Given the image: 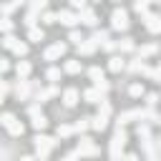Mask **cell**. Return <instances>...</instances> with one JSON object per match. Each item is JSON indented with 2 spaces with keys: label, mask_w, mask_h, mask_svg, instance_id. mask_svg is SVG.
Returning <instances> with one entry per match:
<instances>
[{
  "label": "cell",
  "mask_w": 161,
  "mask_h": 161,
  "mask_svg": "<svg viewBox=\"0 0 161 161\" xmlns=\"http://www.w3.org/2000/svg\"><path fill=\"white\" fill-rule=\"evenodd\" d=\"M78 20H80L83 25H88V28H96V25H98V18H96V10H93V8H83V10L78 13Z\"/></svg>",
  "instance_id": "10"
},
{
  "label": "cell",
  "mask_w": 161,
  "mask_h": 161,
  "mask_svg": "<svg viewBox=\"0 0 161 161\" xmlns=\"http://www.w3.org/2000/svg\"><path fill=\"white\" fill-rule=\"evenodd\" d=\"M156 50H158V48H156L153 43H148V45H141V48H138V58L143 60V58H148V55H153Z\"/></svg>",
  "instance_id": "21"
},
{
  "label": "cell",
  "mask_w": 161,
  "mask_h": 161,
  "mask_svg": "<svg viewBox=\"0 0 161 161\" xmlns=\"http://www.w3.org/2000/svg\"><path fill=\"white\" fill-rule=\"evenodd\" d=\"M40 23L53 25V23H58V15H55V13H50V10H43V13H40Z\"/></svg>",
  "instance_id": "24"
},
{
  "label": "cell",
  "mask_w": 161,
  "mask_h": 161,
  "mask_svg": "<svg viewBox=\"0 0 161 161\" xmlns=\"http://www.w3.org/2000/svg\"><path fill=\"white\" fill-rule=\"evenodd\" d=\"M98 116H106V118L111 116V103L108 101H101L98 103Z\"/></svg>",
  "instance_id": "39"
},
{
  "label": "cell",
  "mask_w": 161,
  "mask_h": 161,
  "mask_svg": "<svg viewBox=\"0 0 161 161\" xmlns=\"http://www.w3.org/2000/svg\"><path fill=\"white\" fill-rule=\"evenodd\" d=\"M143 25H146L148 33H161V15L146 13V15H143Z\"/></svg>",
  "instance_id": "9"
},
{
  "label": "cell",
  "mask_w": 161,
  "mask_h": 161,
  "mask_svg": "<svg viewBox=\"0 0 161 161\" xmlns=\"http://www.w3.org/2000/svg\"><path fill=\"white\" fill-rule=\"evenodd\" d=\"M106 126H108V118H106V116H98V113H96V116L91 118V128H96V131H103Z\"/></svg>",
  "instance_id": "18"
},
{
  "label": "cell",
  "mask_w": 161,
  "mask_h": 161,
  "mask_svg": "<svg viewBox=\"0 0 161 161\" xmlns=\"http://www.w3.org/2000/svg\"><path fill=\"white\" fill-rule=\"evenodd\" d=\"M123 68H126V63H123L121 55H111V58H108V70H111V73H121Z\"/></svg>",
  "instance_id": "14"
},
{
  "label": "cell",
  "mask_w": 161,
  "mask_h": 161,
  "mask_svg": "<svg viewBox=\"0 0 161 161\" xmlns=\"http://www.w3.org/2000/svg\"><path fill=\"white\" fill-rule=\"evenodd\" d=\"M60 161H78V153H75V151H73V153H68V156H63V158H60Z\"/></svg>",
  "instance_id": "50"
},
{
  "label": "cell",
  "mask_w": 161,
  "mask_h": 161,
  "mask_svg": "<svg viewBox=\"0 0 161 161\" xmlns=\"http://www.w3.org/2000/svg\"><path fill=\"white\" fill-rule=\"evenodd\" d=\"M63 70H65V73H70V75H75V73H80V60H65V65H63Z\"/></svg>",
  "instance_id": "22"
},
{
  "label": "cell",
  "mask_w": 161,
  "mask_h": 161,
  "mask_svg": "<svg viewBox=\"0 0 161 161\" xmlns=\"http://www.w3.org/2000/svg\"><path fill=\"white\" fill-rule=\"evenodd\" d=\"M93 3H101V0H93Z\"/></svg>",
  "instance_id": "58"
},
{
  "label": "cell",
  "mask_w": 161,
  "mask_h": 161,
  "mask_svg": "<svg viewBox=\"0 0 161 161\" xmlns=\"http://www.w3.org/2000/svg\"><path fill=\"white\" fill-rule=\"evenodd\" d=\"M96 48H98V45H96L91 38H86V40L78 45V53H80V55H91V53H96Z\"/></svg>",
  "instance_id": "16"
},
{
  "label": "cell",
  "mask_w": 161,
  "mask_h": 161,
  "mask_svg": "<svg viewBox=\"0 0 161 161\" xmlns=\"http://www.w3.org/2000/svg\"><path fill=\"white\" fill-rule=\"evenodd\" d=\"M45 78H48L50 83H58V80H60V68H48V70H45Z\"/></svg>",
  "instance_id": "32"
},
{
  "label": "cell",
  "mask_w": 161,
  "mask_h": 161,
  "mask_svg": "<svg viewBox=\"0 0 161 161\" xmlns=\"http://www.w3.org/2000/svg\"><path fill=\"white\" fill-rule=\"evenodd\" d=\"M28 116H30V118L40 116V103H30V106H28Z\"/></svg>",
  "instance_id": "42"
},
{
  "label": "cell",
  "mask_w": 161,
  "mask_h": 161,
  "mask_svg": "<svg viewBox=\"0 0 161 161\" xmlns=\"http://www.w3.org/2000/svg\"><path fill=\"white\" fill-rule=\"evenodd\" d=\"M55 15H58V20H60L63 25H68L70 30H73V28L80 23V20H78V13H75V10H70V8H65V10H58Z\"/></svg>",
  "instance_id": "6"
},
{
  "label": "cell",
  "mask_w": 161,
  "mask_h": 161,
  "mask_svg": "<svg viewBox=\"0 0 161 161\" xmlns=\"http://www.w3.org/2000/svg\"><path fill=\"white\" fill-rule=\"evenodd\" d=\"M78 96H80L78 88H65V91H63V103H65L68 108H73V106L78 103Z\"/></svg>",
  "instance_id": "13"
},
{
  "label": "cell",
  "mask_w": 161,
  "mask_h": 161,
  "mask_svg": "<svg viewBox=\"0 0 161 161\" xmlns=\"http://www.w3.org/2000/svg\"><path fill=\"white\" fill-rule=\"evenodd\" d=\"M143 3H158V0H143Z\"/></svg>",
  "instance_id": "57"
},
{
  "label": "cell",
  "mask_w": 161,
  "mask_h": 161,
  "mask_svg": "<svg viewBox=\"0 0 161 161\" xmlns=\"http://www.w3.org/2000/svg\"><path fill=\"white\" fill-rule=\"evenodd\" d=\"M5 70H10V63H8V58H0V75H3Z\"/></svg>",
  "instance_id": "49"
},
{
  "label": "cell",
  "mask_w": 161,
  "mask_h": 161,
  "mask_svg": "<svg viewBox=\"0 0 161 161\" xmlns=\"http://www.w3.org/2000/svg\"><path fill=\"white\" fill-rule=\"evenodd\" d=\"M8 91H13V88H10V83H8V80H5V78H3V75H0V93H3V96H5V93H8Z\"/></svg>",
  "instance_id": "47"
},
{
  "label": "cell",
  "mask_w": 161,
  "mask_h": 161,
  "mask_svg": "<svg viewBox=\"0 0 161 161\" xmlns=\"http://www.w3.org/2000/svg\"><path fill=\"white\" fill-rule=\"evenodd\" d=\"M38 20H40V15H38V13H33V10H28L23 23H25V28H35V23H38Z\"/></svg>",
  "instance_id": "25"
},
{
  "label": "cell",
  "mask_w": 161,
  "mask_h": 161,
  "mask_svg": "<svg viewBox=\"0 0 161 161\" xmlns=\"http://www.w3.org/2000/svg\"><path fill=\"white\" fill-rule=\"evenodd\" d=\"M30 123H33V128H35V131H43V128L48 126V118H45V116L40 113V116H35V118H30Z\"/></svg>",
  "instance_id": "28"
},
{
  "label": "cell",
  "mask_w": 161,
  "mask_h": 161,
  "mask_svg": "<svg viewBox=\"0 0 161 161\" xmlns=\"http://www.w3.org/2000/svg\"><path fill=\"white\" fill-rule=\"evenodd\" d=\"M121 161H138V156L136 153H126V156H121Z\"/></svg>",
  "instance_id": "51"
},
{
  "label": "cell",
  "mask_w": 161,
  "mask_h": 161,
  "mask_svg": "<svg viewBox=\"0 0 161 161\" xmlns=\"http://www.w3.org/2000/svg\"><path fill=\"white\" fill-rule=\"evenodd\" d=\"M158 3H161V0H158Z\"/></svg>",
  "instance_id": "59"
},
{
  "label": "cell",
  "mask_w": 161,
  "mask_h": 161,
  "mask_svg": "<svg viewBox=\"0 0 161 161\" xmlns=\"http://www.w3.org/2000/svg\"><path fill=\"white\" fill-rule=\"evenodd\" d=\"M28 5H30V10H33V13H38V15H40V13L48 8V0H28Z\"/></svg>",
  "instance_id": "23"
},
{
  "label": "cell",
  "mask_w": 161,
  "mask_h": 161,
  "mask_svg": "<svg viewBox=\"0 0 161 161\" xmlns=\"http://www.w3.org/2000/svg\"><path fill=\"white\" fill-rule=\"evenodd\" d=\"M68 40H73L75 45H80L86 38H83V33H80V30H75V28H73V30H70V35H68Z\"/></svg>",
  "instance_id": "37"
},
{
  "label": "cell",
  "mask_w": 161,
  "mask_h": 161,
  "mask_svg": "<svg viewBox=\"0 0 161 161\" xmlns=\"http://www.w3.org/2000/svg\"><path fill=\"white\" fill-rule=\"evenodd\" d=\"M13 28H15V23L10 20V18H0V30L8 35V33H13Z\"/></svg>",
  "instance_id": "34"
},
{
  "label": "cell",
  "mask_w": 161,
  "mask_h": 161,
  "mask_svg": "<svg viewBox=\"0 0 161 161\" xmlns=\"http://www.w3.org/2000/svg\"><path fill=\"white\" fill-rule=\"evenodd\" d=\"M138 73H143L148 80H156V68H151V65H146V63L141 65V70H138Z\"/></svg>",
  "instance_id": "36"
},
{
  "label": "cell",
  "mask_w": 161,
  "mask_h": 161,
  "mask_svg": "<svg viewBox=\"0 0 161 161\" xmlns=\"http://www.w3.org/2000/svg\"><path fill=\"white\" fill-rule=\"evenodd\" d=\"M33 141H35V148H45V151L55 148V143H58V141H55L53 136H45V133H38V136H35Z\"/></svg>",
  "instance_id": "11"
},
{
  "label": "cell",
  "mask_w": 161,
  "mask_h": 161,
  "mask_svg": "<svg viewBox=\"0 0 161 161\" xmlns=\"http://www.w3.org/2000/svg\"><path fill=\"white\" fill-rule=\"evenodd\" d=\"M28 40L40 43V40H43V30H40V28H28Z\"/></svg>",
  "instance_id": "31"
},
{
  "label": "cell",
  "mask_w": 161,
  "mask_h": 161,
  "mask_svg": "<svg viewBox=\"0 0 161 161\" xmlns=\"http://www.w3.org/2000/svg\"><path fill=\"white\" fill-rule=\"evenodd\" d=\"M101 48H103L106 53H113V50H116V43H113V40H106V43H103Z\"/></svg>",
  "instance_id": "48"
},
{
  "label": "cell",
  "mask_w": 161,
  "mask_h": 161,
  "mask_svg": "<svg viewBox=\"0 0 161 161\" xmlns=\"http://www.w3.org/2000/svg\"><path fill=\"white\" fill-rule=\"evenodd\" d=\"M156 123H158V126H161V113H158V121H156Z\"/></svg>",
  "instance_id": "55"
},
{
  "label": "cell",
  "mask_w": 161,
  "mask_h": 161,
  "mask_svg": "<svg viewBox=\"0 0 161 161\" xmlns=\"http://www.w3.org/2000/svg\"><path fill=\"white\" fill-rule=\"evenodd\" d=\"M136 133H138V138H141V148H143V153H146V158L148 161H161L158 158V153H156V146H153V136H151V128H148V123H138V128H136Z\"/></svg>",
  "instance_id": "1"
},
{
  "label": "cell",
  "mask_w": 161,
  "mask_h": 161,
  "mask_svg": "<svg viewBox=\"0 0 161 161\" xmlns=\"http://www.w3.org/2000/svg\"><path fill=\"white\" fill-rule=\"evenodd\" d=\"M83 8H88V0H70V10H83Z\"/></svg>",
  "instance_id": "41"
},
{
  "label": "cell",
  "mask_w": 161,
  "mask_h": 161,
  "mask_svg": "<svg viewBox=\"0 0 161 161\" xmlns=\"http://www.w3.org/2000/svg\"><path fill=\"white\" fill-rule=\"evenodd\" d=\"M10 3H13V8H20V5H25L28 0H10Z\"/></svg>",
  "instance_id": "52"
},
{
  "label": "cell",
  "mask_w": 161,
  "mask_h": 161,
  "mask_svg": "<svg viewBox=\"0 0 161 161\" xmlns=\"http://www.w3.org/2000/svg\"><path fill=\"white\" fill-rule=\"evenodd\" d=\"M141 65H143V60H141V58H136V60H131V63H128V70L138 73V70H141Z\"/></svg>",
  "instance_id": "45"
},
{
  "label": "cell",
  "mask_w": 161,
  "mask_h": 161,
  "mask_svg": "<svg viewBox=\"0 0 161 161\" xmlns=\"http://www.w3.org/2000/svg\"><path fill=\"white\" fill-rule=\"evenodd\" d=\"M55 133H58L60 138H68V136L73 133V126H68V123H60V126L55 128Z\"/></svg>",
  "instance_id": "33"
},
{
  "label": "cell",
  "mask_w": 161,
  "mask_h": 161,
  "mask_svg": "<svg viewBox=\"0 0 161 161\" xmlns=\"http://www.w3.org/2000/svg\"><path fill=\"white\" fill-rule=\"evenodd\" d=\"M133 10H136V13L143 18V15L148 13V3H143V0H136V3H133Z\"/></svg>",
  "instance_id": "35"
},
{
  "label": "cell",
  "mask_w": 161,
  "mask_h": 161,
  "mask_svg": "<svg viewBox=\"0 0 161 161\" xmlns=\"http://www.w3.org/2000/svg\"><path fill=\"white\" fill-rule=\"evenodd\" d=\"M0 123L8 128L10 136H23V123H20L13 113H3V116H0Z\"/></svg>",
  "instance_id": "4"
},
{
  "label": "cell",
  "mask_w": 161,
  "mask_h": 161,
  "mask_svg": "<svg viewBox=\"0 0 161 161\" xmlns=\"http://www.w3.org/2000/svg\"><path fill=\"white\" fill-rule=\"evenodd\" d=\"M156 103H158V96H156V93H146V106H151V108H153Z\"/></svg>",
  "instance_id": "46"
},
{
  "label": "cell",
  "mask_w": 161,
  "mask_h": 161,
  "mask_svg": "<svg viewBox=\"0 0 161 161\" xmlns=\"http://www.w3.org/2000/svg\"><path fill=\"white\" fill-rule=\"evenodd\" d=\"M15 40H18V38H15L13 33H8V35L3 38V45H5V48H13V45H15Z\"/></svg>",
  "instance_id": "44"
},
{
  "label": "cell",
  "mask_w": 161,
  "mask_h": 161,
  "mask_svg": "<svg viewBox=\"0 0 161 161\" xmlns=\"http://www.w3.org/2000/svg\"><path fill=\"white\" fill-rule=\"evenodd\" d=\"M126 141H128L126 131H123L121 126H116V133H113V138H111V146H108L111 161H121V156H123V148H126Z\"/></svg>",
  "instance_id": "2"
},
{
  "label": "cell",
  "mask_w": 161,
  "mask_h": 161,
  "mask_svg": "<svg viewBox=\"0 0 161 161\" xmlns=\"http://www.w3.org/2000/svg\"><path fill=\"white\" fill-rule=\"evenodd\" d=\"M3 101H5V96H3V93H0V103H3Z\"/></svg>",
  "instance_id": "56"
},
{
  "label": "cell",
  "mask_w": 161,
  "mask_h": 161,
  "mask_svg": "<svg viewBox=\"0 0 161 161\" xmlns=\"http://www.w3.org/2000/svg\"><path fill=\"white\" fill-rule=\"evenodd\" d=\"M30 70H33V65H30L28 60H18V65H15L18 78H28V75H30Z\"/></svg>",
  "instance_id": "17"
},
{
  "label": "cell",
  "mask_w": 161,
  "mask_h": 161,
  "mask_svg": "<svg viewBox=\"0 0 161 161\" xmlns=\"http://www.w3.org/2000/svg\"><path fill=\"white\" fill-rule=\"evenodd\" d=\"M128 96H133V98H138V96H143V86H141V83H133V86L128 88Z\"/></svg>",
  "instance_id": "40"
},
{
  "label": "cell",
  "mask_w": 161,
  "mask_h": 161,
  "mask_svg": "<svg viewBox=\"0 0 161 161\" xmlns=\"http://www.w3.org/2000/svg\"><path fill=\"white\" fill-rule=\"evenodd\" d=\"M10 50H13L15 55H20V58H23V55L28 53V43H23V40H15V45H13Z\"/></svg>",
  "instance_id": "29"
},
{
  "label": "cell",
  "mask_w": 161,
  "mask_h": 161,
  "mask_svg": "<svg viewBox=\"0 0 161 161\" xmlns=\"http://www.w3.org/2000/svg\"><path fill=\"white\" fill-rule=\"evenodd\" d=\"M65 50H68V45H65V43H53V45H48V48H45L43 58H45V60H58V58H63V55H65Z\"/></svg>",
  "instance_id": "7"
},
{
  "label": "cell",
  "mask_w": 161,
  "mask_h": 161,
  "mask_svg": "<svg viewBox=\"0 0 161 161\" xmlns=\"http://www.w3.org/2000/svg\"><path fill=\"white\" fill-rule=\"evenodd\" d=\"M88 128H91V118H80V121H75V126H73V133H80V136H83Z\"/></svg>",
  "instance_id": "19"
},
{
  "label": "cell",
  "mask_w": 161,
  "mask_h": 161,
  "mask_svg": "<svg viewBox=\"0 0 161 161\" xmlns=\"http://www.w3.org/2000/svg\"><path fill=\"white\" fill-rule=\"evenodd\" d=\"M93 88H98V91H101V93H103V96H106V93H108V91H111V83H108V80H106V78H103V80H96V83H93Z\"/></svg>",
  "instance_id": "38"
},
{
  "label": "cell",
  "mask_w": 161,
  "mask_h": 161,
  "mask_svg": "<svg viewBox=\"0 0 161 161\" xmlns=\"http://www.w3.org/2000/svg\"><path fill=\"white\" fill-rule=\"evenodd\" d=\"M88 78L96 83V80H103L106 75H103V68H98V65H93V68H88Z\"/></svg>",
  "instance_id": "27"
},
{
  "label": "cell",
  "mask_w": 161,
  "mask_h": 161,
  "mask_svg": "<svg viewBox=\"0 0 161 161\" xmlns=\"http://www.w3.org/2000/svg\"><path fill=\"white\" fill-rule=\"evenodd\" d=\"M83 98H86V103H101V101H106V96L98 88H86L83 91Z\"/></svg>",
  "instance_id": "12"
},
{
  "label": "cell",
  "mask_w": 161,
  "mask_h": 161,
  "mask_svg": "<svg viewBox=\"0 0 161 161\" xmlns=\"http://www.w3.org/2000/svg\"><path fill=\"white\" fill-rule=\"evenodd\" d=\"M13 10H15V8H13V3H3V5H0V13H3V18H8Z\"/></svg>",
  "instance_id": "43"
},
{
  "label": "cell",
  "mask_w": 161,
  "mask_h": 161,
  "mask_svg": "<svg viewBox=\"0 0 161 161\" xmlns=\"http://www.w3.org/2000/svg\"><path fill=\"white\" fill-rule=\"evenodd\" d=\"M13 93H15L18 101H28V98H30V83H28L25 78H18L15 86H13Z\"/></svg>",
  "instance_id": "8"
},
{
  "label": "cell",
  "mask_w": 161,
  "mask_h": 161,
  "mask_svg": "<svg viewBox=\"0 0 161 161\" xmlns=\"http://www.w3.org/2000/svg\"><path fill=\"white\" fill-rule=\"evenodd\" d=\"M91 40H93L96 45H103V43L108 40V30H93V35H91Z\"/></svg>",
  "instance_id": "20"
},
{
  "label": "cell",
  "mask_w": 161,
  "mask_h": 161,
  "mask_svg": "<svg viewBox=\"0 0 161 161\" xmlns=\"http://www.w3.org/2000/svg\"><path fill=\"white\" fill-rule=\"evenodd\" d=\"M131 121H138V116H136V108L133 111H123L121 116H118V121H116V126H126V123H131Z\"/></svg>",
  "instance_id": "15"
},
{
  "label": "cell",
  "mask_w": 161,
  "mask_h": 161,
  "mask_svg": "<svg viewBox=\"0 0 161 161\" xmlns=\"http://www.w3.org/2000/svg\"><path fill=\"white\" fill-rule=\"evenodd\" d=\"M116 48H121L123 53H128V50H136V43H133L131 38H123V40H118V43H116Z\"/></svg>",
  "instance_id": "26"
},
{
  "label": "cell",
  "mask_w": 161,
  "mask_h": 161,
  "mask_svg": "<svg viewBox=\"0 0 161 161\" xmlns=\"http://www.w3.org/2000/svg\"><path fill=\"white\" fill-rule=\"evenodd\" d=\"M75 153L78 156H98V146L88 138V136H80L78 146H75Z\"/></svg>",
  "instance_id": "5"
},
{
  "label": "cell",
  "mask_w": 161,
  "mask_h": 161,
  "mask_svg": "<svg viewBox=\"0 0 161 161\" xmlns=\"http://www.w3.org/2000/svg\"><path fill=\"white\" fill-rule=\"evenodd\" d=\"M43 96H45V101H48V98H55V96H60V88H58L55 83H50L48 88H43Z\"/></svg>",
  "instance_id": "30"
},
{
  "label": "cell",
  "mask_w": 161,
  "mask_h": 161,
  "mask_svg": "<svg viewBox=\"0 0 161 161\" xmlns=\"http://www.w3.org/2000/svg\"><path fill=\"white\" fill-rule=\"evenodd\" d=\"M156 80H158V83H161V63H158V65H156Z\"/></svg>",
  "instance_id": "53"
},
{
  "label": "cell",
  "mask_w": 161,
  "mask_h": 161,
  "mask_svg": "<svg viewBox=\"0 0 161 161\" xmlns=\"http://www.w3.org/2000/svg\"><path fill=\"white\" fill-rule=\"evenodd\" d=\"M20 161H38V158H35V156H23Z\"/></svg>",
  "instance_id": "54"
},
{
  "label": "cell",
  "mask_w": 161,
  "mask_h": 161,
  "mask_svg": "<svg viewBox=\"0 0 161 161\" xmlns=\"http://www.w3.org/2000/svg\"><path fill=\"white\" fill-rule=\"evenodd\" d=\"M111 28L113 30H128V13L123 10V8H116L113 13H111Z\"/></svg>",
  "instance_id": "3"
}]
</instances>
